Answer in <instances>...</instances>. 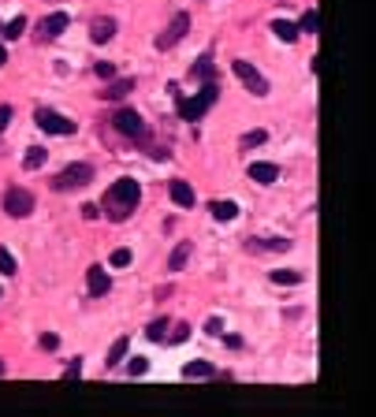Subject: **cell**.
I'll return each mask as SVG.
<instances>
[{
	"mask_svg": "<svg viewBox=\"0 0 376 417\" xmlns=\"http://www.w3.org/2000/svg\"><path fill=\"white\" fill-rule=\"evenodd\" d=\"M8 123H11V108H8V105H0V135L8 130Z\"/></svg>",
	"mask_w": 376,
	"mask_h": 417,
	"instance_id": "35",
	"label": "cell"
},
{
	"mask_svg": "<svg viewBox=\"0 0 376 417\" xmlns=\"http://www.w3.org/2000/svg\"><path fill=\"white\" fill-rule=\"evenodd\" d=\"M127 346H130V339H127V336H123V339H116V343H112L108 358H105V365H108V369H120V365H123V354H127Z\"/></svg>",
	"mask_w": 376,
	"mask_h": 417,
	"instance_id": "17",
	"label": "cell"
},
{
	"mask_svg": "<svg viewBox=\"0 0 376 417\" xmlns=\"http://www.w3.org/2000/svg\"><path fill=\"white\" fill-rule=\"evenodd\" d=\"M209 75H212V53L198 56V63H194V78H202V82H209Z\"/></svg>",
	"mask_w": 376,
	"mask_h": 417,
	"instance_id": "24",
	"label": "cell"
},
{
	"mask_svg": "<svg viewBox=\"0 0 376 417\" xmlns=\"http://www.w3.org/2000/svg\"><path fill=\"white\" fill-rule=\"evenodd\" d=\"M78 373H83V358H75L68 365V373H63V380H78Z\"/></svg>",
	"mask_w": 376,
	"mask_h": 417,
	"instance_id": "34",
	"label": "cell"
},
{
	"mask_svg": "<svg viewBox=\"0 0 376 417\" xmlns=\"http://www.w3.org/2000/svg\"><path fill=\"white\" fill-rule=\"evenodd\" d=\"M205 331H209V336H220V331H224V321H220V316H209V321H205Z\"/></svg>",
	"mask_w": 376,
	"mask_h": 417,
	"instance_id": "32",
	"label": "cell"
},
{
	"mask_svg": "<svg viewBox=\"0 0 376 417\" xmlns=\"http://www.w3.org/2000/svg\"><path fill=\"white\" fill-rule=\"evenodd\" d=\"M187 257H190V246H187V242H179V246L172 249V257H168V269H172V272H179V269L187 264Z\"/></svg>",
	"mask_w": 376,
	"mask_h": 417,
	"instance_id": "21",
	"label": "cell"
},
{
	"mask_svg": "<svg viewBox=\"0 0 376 417\" xmlns=\"http://www.w3.org/2000/svg\"><path fill=\"white\" fill-rule=\"evenodd\" d=\"M0 272H4V276H11V272H15V257L8 254L4 246H0Z\"/></svg>",
	"mask_w": 376,
	"mask_h": 417,
	"instance_id": "30",
	"label": "cell"
},
{
	"mask_svg": "<svg viewBox=\"0 0 376 417\" xmlns=\"http://www.w3.org/2000/svg\"><path fill=\"white\" fill-rule=\"evenodd\" d=\"M172 202L175 205H183V209H190L194 205V190H190V182H183V179H172Z\"/></svg>",
	"mask_w": 376,
	"mask_h": 417,
	"instance_id": "12",
	"label": "cell"
},
{
	"mask_svg": "<svg viewBox=\"0 0 376 417\" xmlns=\"http://www.w3.org/2000/svg\"><path fill=\"white\" fill-rule=\"evenodd\" d=\"M0 63H8V53H4V45H0Z\"/></svg>",
	"mask_w": 376,
	"mask_h": 417,
	"instance_id": "38",
	"label": "cell"
},
{
	"mask_svg": "<svg viewBox=\"0 0 376 417\" xmlns=\"http://www.w3.org/2000/svg\"><path fill=\"white\" fill-rule=\"evenodd\" d=\"M138 197H142V190H138V182L135 179H120V182H112L108 187V194H105V202H101V209L112 216V220H127L130 212L138 209Z\"/></svg>",
	"mask_w": 376,
	"mask_h": 417,
	"instance_id": "1",
	"label": "cell"
},
{
	"mask_svg": "<svg viewBox=\"0 0 376 417\" xmlns=\"http://www.w3.org/2000/svg\"><path fill=\"white\" fill-rule=\"evenodd\" d=\"M0 30H4V23H0Z\"/></svg>",
	"mask_w": 376,
	"mask_h": 417,
	"instance_id": "40",
	"label": "cell"
},
{
	"mask_svg": "<svg viewBox=\"0 0 376 417\" xmlns=\"http://www.w3.org/2000/svg\"><path fill=\"white\" fill-rule=\"evenodd\" d=\"M298 30H306V34H317V11H313V8L302 15V26H298Z\"/></svg>",
	"mask_w": 376,
	"mask_h": 417,
	"instance_id": "28",
	"label": "cell"
},
{
	"mask_svg": "<svg viewBox=\"0 0 376 417\" xmlns=\"http://www.w3.org/2000/svg\"><path fill=\"white\" fill-rule=\"evenodd\" d=\"M86 182H93V168L78 160V164H68V168H63V172L53 179V187H56V190H83Z\"/></svg>",
	"mask_w": 376,
	"mask_h": 417,
	"instance_id": "3",
	"label": "cell"
},
{
	"mask_svg": "<svg viewBox=\"0 0 376 417\" xmlns=\"http://www.w3.org/2000/svg\"><path fill=\"white\" fill-rule=\"evenodd\" d=\"M205 376H212V361H190V365H183V380H205Z\"/></svg>",
	"mask_w": 376,
	"mask_h": 417,
	"instance_id": "16",
	"label": "cell"
},
{
	"mask_svg": "<svg viewBox=\"0 0 376 417\" xmlns=\"http://www.w3.org/2000/svg\"><path fill=\"white\" fill-rule=\"evenodd\" d=\"M112 264H116V269H127V264H130V249H116V254H112Z\"/></svg>",
	"mask_w": 376,
	"mask_h": 417,
	"instance_id": "31",
	"label": "cell"
},
{
	"mask_svg": "<svg viewBox=\"0 0 376 417\" xmlns=\"http://www.w3.org/2000/svg\"><path fill=\"white\" fill-rule=\"evenodd\" d=\"M209 212H212V216H216V220H220V224H227V220H235V212H239V205H235V202H212V205H209Z\"/></svg>",
	"mask_w": 376,
	"mask_h": 417,
	"instance_id": "19",
	"label": "cell"
},
{
	"mask_svg": "<svg viewBox=\"0 0 376 417\" xmlns=\"http://www.w3.org/2000/svg\"><path fill=\"white\" fill-rule=\"evenodd\" d=\"M216 82H205V86H202V93L198 97H183V101H179V112H183V120H190V123H198L202 120V115L209 112V105L212 101H216Z\"/></svg>",
	"mask_w": 376,
	"mask_h": 417,
	"instance_id": "2",
	"label": "cell"
},
{
	"mask_svg": "<svg viewBox=\"0 0 376 417\" xmlns=\"http://www.w3.org/2000/svg\"><path fill=\"white\" fill-rule=\"evenodd\" d=\"M68 23H71V19H68V15H63V11H53V15H48V19L41 23V38H45V41L60 38L63 30H68Z\"/></svg>",
	"mask_w": 376,
	"mask_h": 417,
	"instance_id": "10",
	"label": "cell"
},
{
	"mask_svg": "<svg viewBox=\"0 0 376 417\" xmlns=\"http://www.w3.org/2000/svg\"><path fill=\"white\" fill-rule=\"evenodd\" d=\"M112 123H116L120 135H127V138H142V115H138L135 108H120L116 115H112Z\"/></svg>",
	"mask_w": 376,
	"mask_h": 417,
	"instance_id": "8",
	"label": "cell"
},
{
	"mask_svg": "<svg viewBox=\"0 0 376 417\" xmlns=\"http://www.w3.org/2000/svg\"><path fill=\"white\" fill-rule=\"evenodd\" d=\"M168 324H172L168 316H157V321H153L150 328H145V336H150V339H157V343H160V339H164V331H168Z\"/></svg>",
	"mask_w": 376,
	"mask_h": 417,
	"instance_id": "25",
	"label": "cell"
},
{
	"mask_svg": "<svg viewBox=\"0 0 376 417\" xmlns=\"http://www.w3.org/2000/svg\"><path fill=\"white\" fill-rule=\"evenodd\" d=\"M0 376H4V361H0Z\"/></svg>",
	"mask_w": 376,
	"mask_h": 417,
	"instance_id": "39",
	"label": "cell"
},
{
	"mask_svg": "<svg viewBox=\"0 0 376 417\" xmlns=\"http://www.w3.org/2000/svg\"><path fill=\"white\" fill-rule=\"evenodd\" d=\"M60 346V339L53 336V331H45V336H41V350H56Z\"/></svg>",
	"mask_w": 376,
	"mask_h": 417,
	"instance_id": "36",
	"label": "cell"
},
{
	"mask_svg": "<svg viewBox=\"0 0 376 417\" xmlns=\"http://www.w3.org/2000/svg\"><path fill=\"white\" fill-rule=\"evenodd\" d=\"M268 138V130H250V135H242V149H257V145H265Z\"/></svg>",
	"mask_w": 376,
	"mask_h": 417,
	"instance_id": "26",
	"label": "cell"
},
{
	"mask_svg": "<svg viewBox=\"0 0 376 417\" xmlns=\"http://www.w3.org/2000/svg\"><path fill=\"white\" fill-rule=\"evenodd\" d=\"M93 71H97V78H112V75H116V68H112V63H108V60H101V63H97V68H93Z\"/></svg>",
	"mask_w": 376,
	"mask_h": 417,
	"instance_id": "33",
	"label": "cell"
},
{
	"mask_svg": "<svg viewBox=\"0 0 376 417\" xmlns=\"http://www.w3.org/2000/svg\"><path fill=\"white\" fill-rule=\"evenodd\" d=\"M45 160H48V149L34 145V149H26V157H23V168H26V172H34V168H41Z\"/></svg>",
	"mask_w": 376,
	"mask_h": 417,
	"instance_id": "20",
	"label": "cell"
},
{
	"mask_svg": "<svg viewBox=\"0 0 376 417\" xmlns=\"http://www.w3.org/2000/svg\"><path fill=\"white\" fill-rule=\"evenodd\" d=\"M90 294H108V287H112V279H108V272L105 269H97V264H93V269H90Z\"/></svg>",
	"mask_w": 376,
	"mask_h": 417,
	"instance_id": "15",
	"label": "cell"
},
{
	"mask_svg": "<svg viewBox=\"0 0 376 417\" xmlns=\"http://www.w3.org/2000/svg\"><path fill=\"white\" fill-rule=\"evenodd\" d=\"M187 30H190V15H187V11H179L175 19L164 26V34L157 38V48H160V53H168L172 45H179V41H183V34H187Z\"/></svg>",
	"mask_w": 376,
	"mask_h": 417,
	"instance_id": "7",
	"label": "cell"
},
{
	"mask_svg": "<svg viewBox=\"0 0 376 417\" xmlns=\"http://www.w3.org/2000/svg\"><path fill=\"white\" fill-rule=\"evenodd\" d=\"M23 30H26V19H23V15H15V19H11L4 30H0V34H4L8 41H15V38H23Z\"/></svg>",
	"mask_w": 376,
	"mask_h": 417,
	"instance_id": "23",
	"label": "cell"
},
{
	"mask_svg": "<svg viewBox=\"0 0 376 417\" xmlns=\"http://www.w3.org/2000/svg\"><path fill=\"white\" fill-rule=\"evenodd\" d=\"M168 343H187L190 339V324L183 321V324H175V331H172V336H164Z\"/></svg>",
	"mask_w": 376,
	"mask_h": 417,
	"instance_id": "27",
	"label": "cell"
},
{
	"mask_svg": "<svg viewBox=\"0 0 376 417\" xmlns=\"http://www.w3.org/2000/svg\"><path fill=\"white\" fill-rule=\"evenodd\" d=\"M272 34L280 38V41H287V45H291V41H298L302 30H298V23H291V19H276V23H272Z\"/></svg>",
	"mask_w": 376,
	"mask_h": 417,
	"instance_id": "14",
	"label": "cell"
},
{
	"mask_svg": "<svg viewBox=\"0 0 376 417\" xmlns=\"http://www.w3.org/2000/svg\"><path fill=\"white\" fill-rule=\"evenodd\" d=\"M250 179H254V182H265V187H268V182L280 179V168H276V164H268V160H254V164H250Z\"/></svg>",
	"mask_w": 376,
	"mask_h": 417,
	"instance_id": "11",
	"label": "cell"
},
{
	"mask_svg": "<svg viewBox=\"0 0 376 417\" xmlns=\"http://www.w3.org/2000/svg\"><path fill=\"white\" fill-rule=\"evenodd\" d=\"M250 249H276V254H287L291 239H250Z\"/></svg>",
	"mask_w": 376,
	"mask_h": 417,
	"instance_id": "18",
	"label": "cell"
},
{
	"mask_svg": "<svg viewBox=\"0 0 376 417\" xmlns=\"http://www.w3.org/2000/svg\"><path fill=\"white\" fill-rule=\"evenodd\" d=\"M38 127L45 130V135H75V123L68 120V115H60V112H53V108H38Z\"/></svg>",
	"mask_w": 376,
	"mask_h": 417,
	"instance_id": "5",
	"label": "cell"
},
{
	"mask_svg": "<svg viewBox=\"0 0 376 417\" xmlns=\"http://www.w3.org/2000/svg\"><path fill=\"white\" fill-rule=\"evenodd\" d=\"M272 283H283V287H294V283H302V272H294V269H276V272H272Z\"/></svg>",
	"mask_w": 376,
	"mask_h": 417,
	"instance_id": "22",
	"label": "cell"
},
{
	"mask_svg": "<svg viewBox=\"0 0 376 417\" xmlns=\"http://www.w3.org/2000/svg\"><path fill=\"white\" fill-rule=\"evenodd\" d=\"M4 212L15 216V220L30 216V212H34V194H26L23 187H11V190L4 194Z\"/></svg>",
	"mask_w": 376,
	"mask_h": 417,
	"instance_id": "6",
	"label": "cell"
},
{
	"mask_svg": "<svg viewBox=\"0 0 376 417\" xmlns=\"http://www.w3.org/2000/svg\"><path fill=\"white\" fill-rule=\"evenodd\" d=\"M97 212H101V209H97V205H83V216H86V220H93Z\"/></svg>",
	"mask_w": 376,
	"mask_h": 417,
	"instance_id": "37",
	"label": "cell"
},
{
	"mask_svg": "<svg viewBox=\"0 0 376 417\" xmlns=\"http://www.w3.org/2000/svg\"><path fill=\"white\" fill-rule=\"evenodd\" d=\"M130 90H135V78H120V82H108L101 97H105V101H123Z\"/></svg>",
	"mask_w": 376,
	"mask_h": 417,
	"instance_id": "13",
	"label": "cell"
},
{
	"mask_svg": "<svg viewBox=\"0 0 376 417\" xmlns=\"http://www.w3.org/2000/svg\"><path fill=\"white\" fill-rule=\"evenodd\" d=\"M112 34H116V19H93L90 23V41L93 45H108Z\"/></svg>",
	"mask_w": 376,
	"mask_h": 417,
	"instance_id": "9",
	"label": "cell"
},
{
	"mask_svg": "<svg viewBox=\"0 0 376 417\" xmlns=\"http://www.w3.org/2000/svg\"><path fill=\"white\" fill-rule=\"evenodd\" d=\"M145 369H150V361H145V358H130V365H127L130 376H145Z\"/></svg>",
	"mask_w": 376,
	"mask_h": 417,
	"instance_id": "29",
	"label": "cell"
},
{
	"mask_svg": "<svg viewBox=\"0 0 376 417\" xmlns=\"http://www.w3.org/2000/svg\"><path fill=\"white\" fill-rule=\"evenodd\" d=\"M235 78H239V82H242V86H246L254 97H265V93H268V78L261 75L250 60H235Z\"/></svg>",
	"mask_w": 376,
	"mask_h": 417,
	"instance_id": "4",
	"label": "cell"
}]
</instances>
